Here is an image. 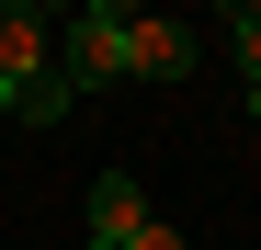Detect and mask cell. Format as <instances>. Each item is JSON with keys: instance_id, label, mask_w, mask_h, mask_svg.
Wrapping results in <instances>:
<instances>
[{"instance_id": "7a4b0ae2", "label": "cell", "mask_w": 261, "mask_h": 250, "mask_svg": "<svg viewBox=\"0 0 261 250\" xmlns=\"http://www.w3.org/2000/svg\"><path fill=\"white\" fill-rule=\"evenodd\" d=\"M114 80H137V12H114V0H80L68 34H57V91H114Z\"/></svg>"}, {"instance_id": "8992f818", "label": "cell", "mask_w": 261, "mask_h": 250, "mask_svg": "<svg viewBox=\"0 0 261 250\" xmlns=\"http://www.w3.org/2000/svg\"><path fill=\"white\" fill-rule=\"evenodd\" d=\"M125 250H182V228H170V216H148V228L125 239Z\"/></svg>"}, {"instance_id": "277c9868", "label": "cell", "mask_w": 261, "mask_h": 250, "mask_svg": "<svg viewBox=\"0 0 261 250\" xmlns=\"http://www.w3.org/2000/svg\"><path fill=\"white\" fill-rule=\"evenodd\" d=\"M137 228H148V193H137V171H102V182H91V239H102V250H125Z\"/></svg>"}, {"instance_id": "3957f363", "label": "cell", "mask_w": 261, "mask_h": 250, "mask_svg": "<svg viewBox=\"0 0 261 250\" xmlns=\"http://www.w3.org/2000/svg\"><path fill=\"white\" fill-rule=\"evenodd\" d=\"M193 57H204V34H193V23L137 12V80H193Z\"/></svg>"}, {"instance_id": "6da1fadb", "label": "cell", "mask_w": 261, "mask_h": 250, "mask_svg": "<svg viewBox=\"0 0 261 250\" xmlns=\"http://www.w3.org/2000/svg\"><path fill=\"white\" fill-rule=\"evenodd\" d=\"M0 91H12L23 125H57L68 91H57V23L34 12V0H0Z\"/></svg>"}, {"instance_id": "ba28073f", "label": "cell", "mask_w": 261, "mask_h": 250, "mask_svg": "<svg viewBox=\"0 0 261 250\" xmlns=\"http://www.w3.org/2000/svg\"><path fill=\"white\" fill-rule=\"evenodd\" d=\"M80 250H102V239H80Z\"/></svg>"}, {"instance_id": "52a82bcc", "label": "cell", "mask_w": 261, "mask_h": 250, "mask_svg": "<svg viewBox=\"0 0 261 250\" xmlns=\"http://www.w3.org/2000/svg\"><path fill=\"white\" fill-rule=\"evenodd\" d=\"M0 125H12V91H0Z\"/></svg>"}, {"instance_id": "5b68a950", "label": "cell", "mask_w": 261, "mask_h": 250, "mask_svg": "<svg viewBox=\"0 0 261 250\" xmlns=\"http://www.w3.org/2000/svg\"><path fill=\"white\" fill-rule=\"evenodd\" d=\"M227 34H239V68L261 80V0H250V12H227Z\"/></svg>"}]
</instances>
